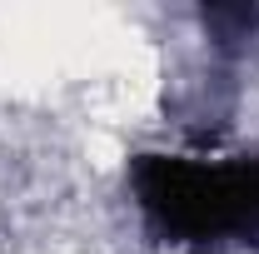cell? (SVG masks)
Listing matches in <instances>:
<instances>
[{
  "instance_id": "obj_2",
  "label": "cell",
  "mask_w": 259,
  "mask_h": 254,
  "mask_svg": "<svg viewBox=\"0 0 259 254\" xmlns=\"http://www.w3.org/2000/svg\"><path fill=\"white\" fill-rule=\"evenodd\" d=\"M204 25H214L220 30V45H234V40H244V35L259 25V10H225V5H214V10H204Z\"/></svg>"
},
{
  "instance_id": "obj_1",
  "label": "cell",
  "mask_w": 259,
  "mask_h": 254,
  "mask_svg": "<svg viewBox=\"0 0 259 254\" xmlns=\"http://www.w3.org/2000/svg\"><path fill=\"white\" fill-rule=\"evenodd\" d=\"M135 194L145 220L169 239H190V244L234 239L259 249V155L234 164L140 155Z\"/></svg>"
}]
</instances>
